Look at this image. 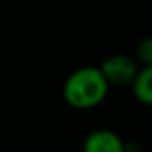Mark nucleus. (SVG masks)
Instances as JSON below:
<instances>
[{"label": "nucleus", "mask_w": 152, "mask_h": 152, "mask_svg": "<svg viewBox=\"0 0 152 152\" xmlns=\"http://www.w3.org/2000/svg\"><path fill=\"white\" fill-rule=\"evenodd\" d=\"M110 83L100 67L83 66L75 69L66 79L62 95L66 103L74 110H92L105 102Z\"/></svg>", "instance_id": "f257e3e1"}, {"label": "nucleus", "mask_w": 152, "mask_h": 152, "mask_svg": "<svg viewBox=\"0 0 152 152\" xmlns=\"http://www.w3.org/2000/svg\"><path fill=\"white\" fill-rule=\"evenodd\" d=\"M98 67L102 70V74L105 75L106 82L110 85H116V87L129 85L139 70L137 62L126 54H111Z\"/></svg>", "instance_id": "f03ea898"}, {"label": "nucleus", "mask_w": 152, "mask_h": 152, "mask_svg": "<svg viewBox=\"0 0 152 152\" xmlns=\"http://www.w3.org/2000/svg\"><path fill=\"white\" fill-rule=\"evenodd\" d=\"M82 152H124V141L111 129H95L83 139Z\"/></svg>", "instance_id": "7ed1b4c3"}, {"label": "nucleus", "mask_w": 152, "mask_h": 152, "mask_svg": "<svg viewBox=\"0 0 152 152\" xmlns=\"http://www.w3.org/2000/svg\"><path fill=\"white\" fill-rule=\"evenodd\" d=\"M131 85V92L139 103L149 106L152 103V66H141L134 75Z\"/></svg>", "instance_id": "20e7f679"}, {"label": "nucleus", "mask_w": 152, "mask_h": 152, "mask_svg": "<svg viewBox=\"0 0 152 152\" xmlns=\"http://www.w3.org/2000/svg\"><path fill=\"white\" fill-rule=\"evenodd\" d=\"M136 56H137V61L142 66H152V39L151 38H145V39H142L137 44Z\"/></svg>", "instance_id": "39448f33"}]
</instances>
